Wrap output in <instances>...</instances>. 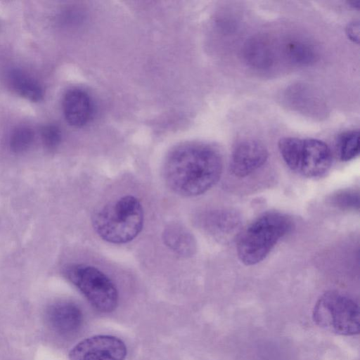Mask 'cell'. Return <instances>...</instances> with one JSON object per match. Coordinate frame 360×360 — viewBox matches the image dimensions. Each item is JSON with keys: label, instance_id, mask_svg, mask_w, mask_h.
<instances>
[{"label": "cell", "instance_id": "2", "mask_svg": "<svg viewBox=\"0 0 360 360\" xmlns=\"http://www.w3.org/2000/svg\"><path fill=\"white\" fill-rule=\"evenodd\" d=\"M292 228V221L286 214H262L240 233L236 247L238 259L247 266L261 262Z\"/></svg>", "mask_w": 360, "mask_h": 360}, {"label": "cell", "instance_id": "14", "mask_svg": "<svg viewBox=\"0 0 360 360\" xmlns=\"http://www.w3.org/2000/svg\"><path fill=\"white\" fill-rule=\"evenodd\" d=\"M244 57L246 61L256 68H266L272 63L269 46L261 39H254L245 46Z\"/></svg>", "mask_w": 360, "mask_h": 360}, {"label": "cell", "instance_id": "15", "mask_svg": "<svg viewBox=\"0 0 360 360\" xmlns=\"http://www.w3.org/2000/svg\"><path fill=\"white\" fill-rule=\"evenodd\" d=\"M339 158L344 162L355 158L359 153V131H348L340 134L336 143Z\"/></svg>", "mask_w": 360, "mask_h": 360}, {"label": "cell", "instance_id": "11", "mask_svg": "<svg viewBox=\"0 0 360 360\" xmlns=\"http://www.w3.org/2000/svg\"><path fill=\"white\" fill-rule=\"evenodd\" d=\"M7 81L13 91L26 100L39 102L44 96V90L39 82L23 70H10Z\"/></svg>", "mask_w": 360, "mask_h": 360}, {"label": "cell", "instance_id": "12", "mask_svg": "<svg viewBox=\"0 0 360 360\" xmlns=\"http://www.w3.org/2000/svg\"><path fill=\"white\" fill-rule=\"evenodd\" d=\"M240 217L230 210L211 212L204 217V229L218 239H226L233 234L240 225Z\"/></svg>", "mask_w": 360, "mask_h": 360}, {"label": "cell", "instance_id": "21", "mask_svg": "<svg viewBox=\"0 0 360 360\" xmlns=\"http://www.w3.org/2000/svg\"><path fill=\"white\" fill-rule=\"evenodd\" d=\"M348 4L350 5V6L353 7L354 8H359V1H350L348 2Z\"/></svg>", "mask_w": 360, "mask_h": 360}, {"label": "cell", "instance_id": "10", "mask_svg": "<svg viewBox=\"0 0 360 360\" xmlns=\"http://www.w3.org/2000/svg\"><path fill=\"white\" fill-rule=\"evenodd\" d=\"M63 111L68 123L75 127L86 125L91 118L93 104L90 96L79 88L71 89L64 95Z\"/></svg>", "mask_w": 360, "mask_h": 360}, {"label": "cell", "instance_id": "7", "mask_svg": "<svg viewBox=\"0 0 360 360\" xmlns=\"http://www.w3.org/2000/svg\"><path fill=\"white\" fill-rule=\"evenodd\" d=\"M127 354L124 342L108 335L85 338L70 351V360H124Z\"/></svg>", "mask_w": 360, "mask_h": 360}, {"label": "cell", "instance_id": "6", "mask_svg": "<svg viewBox=\"0 0 360 360\" xmlns=\"http://www.w3.org/2000/svg\"><path fill=\"white\" fill-rule=\"evenodd\" d=\"M65 276L98 311L109 313L117 308V288L101 270L89 265L72 264L65 269Z\"/></svg>", "mask_w": 360, "mask_h": 360}, {"label": "cell", "instance_id": "13", "mask_svg": "<svg viewBox=\"0 0 360 360\" xmlns=\"http://www.w3.org/2000/svg\"><path fill=\"white\" fill-rule=\"evenodd\" d=\"M162 238L165 244L179 256L191 257L196 250L194 236L181 224L168 225L163 231Z\"/></svg>", "mask_w": 360, "mask_h": 360}, {"label": "cell", "instance_id": "16", "mask_svg": "<svg viewBox=\"0 0 360 360\" xmlns=\"http://www.w3.org/2000/svg\"><path fill=\"white\" fill-rule=\"evenodd\" d=\"M32 128L26 125L16 127L9 137V146L12 151L20 153L26 151L34 141Z\"/></svg>", "mask_w": 360, "mask_h": 360}, {"label": "cell", "instance_id": "8", "mask_svg": "<svg viewBox=\"0 0 360 360\" xmlns=\"http://www.w3.org/2000/svg\"><path fill=\"white\" fill-rule=\"evenodd\" d=\"M268 155L266 148L261 142L253 139L244 140L238 143L233 150L230 170L237 177H246L262 167Z\"/></svg>", "mask_w": 360, "mask_h": 360}, {"label": "cell", "instance_id": "1", "mask_svg": "<svg viewBox=\"0 0 360 360\" xmlns=\"http://www.w3.org/2000/svg\"><path fill=\"white\" fill-rule=\"evenodd\" d=\"M222 169V158L217 150L202 144H188L176 148L168 155L164 178L174 193L193 197L214 186Z\"/></svg>", "mask_w": 360, "mask_h": 360}, {"label": "cell", "instance_id": "4", "mask_svg": "<svg viewBox=\"0 0 360 360\" xmlns=\"http://www.w3.org/2000/svg\"><path fill=\"white\" fill-rule=\"evenodd\" d=\"M278 146L287 166L303 176L321 177L331 167V150L321 140L285 136L279 140Z\"/></svg>", "mask_w": 360, "mask_h": 360}, {"label": "cell", "instance_id": "3", "mask_svg": "<svg viewBox=\"0 0 360 360\" xmlns=\"http://www.w3.org/2000/svg\"><path fill=\"white\" fill-rule=\"evenodd\" d=\"M143 219V210L139 200L132 195H125L96 211L92 216V226L104 240L122 244L139 235Z\"/></svg>", "mask_w": 360, "mask_h": 360}, {"label": "cell", "instance_id": "5", "mask_svg": "<svg viewBox=\"0 0 360 360\" xmlns=\"http://www.w3.org/2000/svg\"><path fill=\"white\" fill-rule=\"evenodd\" d=\"M359 317L358 302L337 290H329L321 295L312 311L313 321L317 326L340 335L358 334Z\"/></svg>", "mask_w": 360, "mask_h": 360}, {"label": "cell", "instance_id": "9", "mask_svg": "<svg viewBox=\"0 0 360 360\" xmlns=\"http://www.w3.org/2000/svg\"><path fill=\"white\" fill-rule=\"evenodd\" d=\"M45 319L52 330L60 335L69 336L80 330L83 314L75 303L61 301L51 304L46 309Z\"/></svg>", "mask_w": 360, "mask_h": 360}, {"label": "cell", "instance_id": "20", "mask_svg": "<svg viewBox=\"0 0 360 360\" xmlns=\"http://www.w3.org/2000/svg\"><path fill=\"white\" fill-rule=\"evenodd\" d=\"M359 21L352 22L349 23L346 27V33L348 38L356 44L359 41Z\"/></svg>", "mask_w": 360, "mask_h": 360}, {"label": "cell", "instance_id": "17", "mask_svg": "<svg viewBox=\"0 0 360 360\" xmlns=\"http://www.w3.org/2000/svg\"><path fill=\"white\" fill-rule=\"evenodd\" d=\"M359 193L353 190H342L333 193L330 203L342 210H359Z\"/></svg>", "mask_w": 360, "mask_h": 360}, {"label": "cell", "instance_id": "18", "mask_svg": "<svg viewBox=\"0 0 360 360\" xmlns=\"http://www.w3.org/2000/svg\"><path fill=\"white\" fill-rule=\"evenodd\" d=\"M288 57L297 64L306 65L314 60V53L307 44L291 42L286 46Z\"/></svg>", "mask_w": 360, "mask_h": 360}, {"label": "cell", "instance_id": "19", "mask_svg": "<svg viewBox=\"0 0 360 360\" xmlns=\"http://www.w3.org/2000/svg\"><path fill=\"white\" fill-rule=\"evenodd\" d=\"M41 137L44 146L49 150H53L59 146L62 133L57 125L48 124L41 127Z\"/></svg>", "mask_w": 360, "mask_h": 360}]
</instances>
